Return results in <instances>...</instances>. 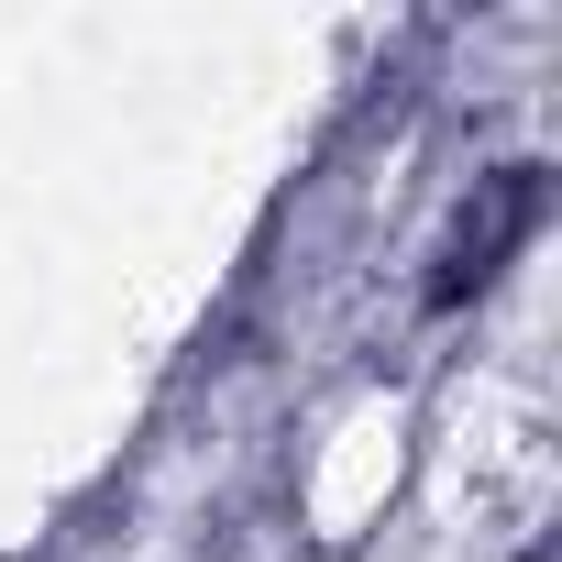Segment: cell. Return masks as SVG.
<instances>
[{"instance_id":"cell-1","label":"cell","mask_w":562,"mask_h":562,"mask_svg":"<svg viewBox=\"0 0 562 562\" xmlns=\"http://www.w3.org/2000/svg\"><path fill=\"white\" fill-rule=\"evenodd\" d=\"M529 210H540V166H507V177H496V221H485V232H463V243H452V276H441V288H430V299H441V310H452V299H463V288H485V254H507V243H518V232H529Z\"/></svg>"}]
</instances>
